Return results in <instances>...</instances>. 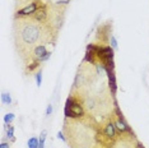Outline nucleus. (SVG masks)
<instances>
[{
	"mask_svg": "<svg viewBox=\"0 0 149 148\" xmlns=\"http://www.w3.org/2000/svg\"><path fill=\"white\" fill-rule=\"evenodd\" d=\"M1 101H3V103H6V105H10L12 103V97L9 93H6V92H3L1 93Z\"/></svg>",
	"mask_w": 149,
	"mask_h": 148,
	"instance_id": "11",
	"label": "nucleus"
},
{
	"mask_svg": "<svg viewBox=\"0 0 149 148\" xmlns=\"http://www.w3.org/2000/svg\"><path fill=\"white\" fill-rule=\"evenodd\" d=\"M37 9H38V6H37V1L31 3L29 5H27L23 9H21V10H18V15H31V14H35V13L37 12Z\"/></svg>",
	"mask_w": 149,
	"mask_h": 148,
	"instance_id": "4",
	"label": "nucleus"
},
{
	"mask_svg": "<svg viewBox=\"0 0 149 148\" xmlns=\"http://www.w3.org/2000/svg\"><path fill=\"white\" fill-rule=\"evenodd\" d=\"M97 55L100 58H102L104 61L106 60H110V59H113V49L111 46H106V47H100L98 50Z\"/></svg>",
	"mask_w": 149,
	"mask_h": 148,
	"instance_id": "3",
	"label": "nucleus"
},
{
	"mask_svg": "<svg viewBox=\"0 0 149 148\" xmlns=\"http://www.w3.org/2000/svg\"><path fill=\"white\" fill-rule=\"evenodd\" d=\"M36 83H37V86H38V87L42 84V72H41V70L36 74Z\"/></svg>",
	"mask_w": 149,
	"mask_h": 148,
	"instance_id": "14",
	"label": "nucleus"
},
{
	"mask_svg": "<svg viewBox=\"0 0 149 148\" xmlns=\"http://www.w3.org/2000/svg\"><path fill=\"white\" fill-rule=\"evenodd\" d=\"M13 120H14V114H12V112L6 114V115L4 116V123L5 124H10Z\"/></svg>",
	"mask_w": 149,
	"mask_h": 148,
	"instance_id": "13",
	"label": "nucleus"
},
{
	"mask_svg": "<svg viewBox=\"0 0 149 148\" xmlns=\"http://www.w3.org/2000/svg\"><path fill=\"white\" fill-rule=\"evenodd\" d=\"M138 148H144L143 144H138Z\"/></svg>",
	"mask_w": 149,
	"mask_h": 148,
	"instance_id": "22",
	"label": "nucleus"
},
{
	"mask_svg": "<svg viewBox=\"0 0 149 148\" xmlns=\"http://www.w3.org/2000/svg\"><path fill=\"white\" fill-rule=\"evenodd\" d=\"M104 134L108 138H115V135H116V126H115V124L108 123L106 125V129H104Z\"/></svg>",
	"mask_w": 149,
	"mask_h": 148,
	"instance_id": "7",
	"label": "nucleus"
},
{
	"mask_svg": "<svg viewBox=\"0 0 149 148\" xmlns=\"http://www.w3.org/2000/svg\"><path fill=\"white\" fill-rule=\"evenodd\" d=\"M115 126H116V129L118 130V132L124 133V132H131V129L129 128V125L126 123H125L124 119H117L116 123H115Z\"/></svg>",
	"mask_w": 149,
	"mask_h": 148,
	"instance_id": "5",
	"label": "nucleus"
},
{
	"mask_svg": "<svg viewBox=\"0 0 149 148\" xmlns=\"http://www.w3.org/2000/svg\"><path fill=\"white\" fill-rule=\"evenodd\" d=\"M38 36H40V31L38 28L35 26H28L23 29V33H22V38L26 43H29L32 45L33 42H36L38 40Z\"/></svg>",
	"mask_w": 149,
	"mask_h": 148,
	"instance_id": "1",
	"label": "nucleus"
},
{
	"mask_svg": "<svg viewBox=\"0 0 149 148\" xmlns=\"http://www.w3.org/2000/svg\"><path fill=\"white\" fill-rule=\"evenodd\" d=\"M40 146V140L37 139V138L32 137L31 139L28 140V148H38Z\"/></svg>",
	"mask_w": 149,
	"mask_h": 148,
	"instance_id": "9",
	"label": "nucleus"
},
{
	"mask_svg": "<svg viewBox=\"0 0 149 148\" xmlns=\"http://www.w3.org/2000/svg\"><path fill=\"white\" fill-rule=\"evenodd\" d=\"M83 115V109L79 103H74L73 106H65V116L66 117H79Z\"/></svg>",
	"mask_w": 149,
	"mask_h": 148,
	"instance_id": "2",
	"label": "nucleus"
},
{
	"mask_svg": "<svg viewBox=\"0 0 149 148\" xmlns=\"http://www.w3.org/2000/svg\"><path fill=\"white\" fill-rule=\"evenodd\" d=\"M93 55H94V52H92V51H88V50H87L86 56H84V61L93 63Z\"/></svg>",
	"mask_w": 149,
	"mask_h": 148,
	"instance_id": "12",
	"label": "nucleus"
},
{
	"mask_svg": "<svg viewBox=\"0 0 149 148\" xmlns=\"http://www.w3.org/2000/svg\"><path fill=\"white\" fill-rule=\"evenodd\" d=\"M49 52L46 50V47L43 45H40V46H36V49H35V58L37 59V61H38L40 59H42L43 56L46 55V54Z\"/></svg>",
	"mask_w": 149,
	"mask_h": 148,
	"instance_id": "6",
	"label": "nucleus"
},
{
	"mask_svg": "<svg viewBox=\"0 0 149 148\" xmlns=\"http://www.w3.org/2000/svg\"><path fill=\"white\" fill-rule=\"evenodd\" d=\"M35 17H36L37 21H45L46 17H47V13H46L45 6H42V8H38V9H37V12L35 13Z\"/></svg>",
	"mask_w": 149,
	"mask_h": 148,
	"instance_id": "8",
	"label": "nucleus"
},
{
	"mask_svg": "<svg viewBox=\"0 0 149 148\" xmlns=\"http://www.w3.org/2000/svg\"><path fill=\"white\" fill-rule=\"evenodd\" d=\"M38 63H40V61H35V63L32 64V65H29V66H28V68H27V69H28L29 72H32V70H35V69L37 68V66H38Z\"/></svg>",
	"mask_w": 149,
	"mask_h": 148,
	"instance_id": "16",
	"label": "nucleus"
},
{
	"mask_svg": "<svg viewBox=\"0 0 149 148\" xmlns=\"http://www.w3.org/2000/svg\"><path fill=\"white\" fill-rule=\"evenodd\" d=\"M50 56H51V52H47L42 59H40V60H38V61H46V60H49V59H50Z\"/></svg>",
	"mask_w": 149,
	"mask_h": 148,
	"instance_id": "18",
	"label": "nucleus"
},
{
	"mask_svg": "<svg viewBox=\"0 0 149 148\" xmlns=\"http://www.w3.org/2000/svg\"><path fill=\"white\" fill-rule=\"evenodd\" d=\"M9 147H10V144L6 143V142H3L1 144H0V148H9Z\"/></svg>",
	"mask_w": 149,
	"mask_h": 148,
	"instance_id": "19",
	"label": "nucleus"
},
{
	"mask_svg": "<svg viewBox=\"0 0 149 148\" xmlns=\"http://www.w3.org/2000/svg\"><path fill=\"white\" fill-rule=\"evenodd\" d=\"M57 138H59V139H63V140H65V137L63 135V133H61V132H59V133H57Z\"/></svg>",
	"mask_w": 149,
	"mask_h": 148,
	"instance_id": "20",
	"label": "nucleus"
},
{
	"mask_svg": "<svg viewBox=\"0 0 149 148\" xmlns=\"http://www.w3.org/2000/svg\"><path fill=\"white\" fill-rule=\"evenodd\" d=\"M111 46H112L113 50L117 49V41H116V38H115L113 36H111Z\"/></svg>",
	"mask_w": 149,
	"mask_h": 148,
	"instance_id": "15",
	"label": "nucleus"
},
{
	"mask_svg": "<svg viewBox=\"0 0 149 148\" xmlns=\"http://www.w3.org/2000/svg\"><path fill=\"white\" fill-rule=\"evenodd\" d=\"M51 114H52V105H49L47 106V109H46V115L50 116Z\"/></svg>",
	"mask_w": 149,
	"mask_h": 148,
	"instance_id": "17",
	"label": "nucleus"
},
{
	"mask_svg": "<svg viewBox=\"0 0 149 148\" xmlns=\"http://www.w3.org/2000/svg\"><path fill=\"white\" fill-rule=\"evenodd\" d=\"M38 148H45V140L40 139V146H38Z\"/></svg>",
	"mask_w": 149,
	"mask_h": 148,
	"instance_id": "21",
	"label": "nucleus"
},
{
	"mask_svg": "<svg viewBox=\"0 0 149 148\" xmlns=\"http://www.w3.org/2000/svg\"><path fill=\"white\" fill-rule=\"evenodd\" d=\"M5 129H6V137L12 138V140H15V138L13 137L14 129H13V126H10V124H5Z\"/></svg>",
	"mask_w": 149,
	"mask_h": 148,
	"instance_id": "10",
	"label": "nucleus"
}]
</instances>
